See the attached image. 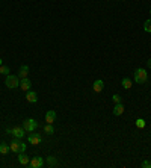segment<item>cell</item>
I'll return each instance as SVG.
<instances>
[{
  "instance_id": "obj_3",
  "label": "cell",
  "mask_w": 151,
  "mask_h": 168,
  "mask_svg": "<svg viewBox=\"0 0 151 168\" xmlns=\"http://www.w3.org/2000/svg\"><path fill=\"white\" fill-rule=\"evenodd\" d=\"M9 147H11V152H14V153H23V152H26V148H27V146L24 142H20L17 138L12 141Z\"/></svg>"
},
{
  "instance_id": "obj_25",
  "label": "cell",
  "mask_w": 151,
  "mask_h": 168,
  "mask_svg": "<svg viewBox=\"0 0 151 168\" xmlns=\"http://www.w3.org/2000/svg\"><path fill=\"white\" fill-rule=\"evenodd\" d=\"M2 64H3V61H2V59H0V65H2Z\"/></svg>"
},
{
  "instance_id": "obj_22",
  "label": "cell",
  "mask_w": 151,
  "mask_h": 168,
  "mask_svg": "<svg viewBox=\"0 0 151 168\" xmlns=\"http://www.w3.org/2000/svg\"><path fill=\"white\" fill-rule=\"evenodd\" d=\"M112 100L115 101V105L116 103H121V96H119V94H115V96L112 97Z\"/></svg>"
},
{
  "instance_id": "obj_11",
  "label": "cell",
  "mask_w": 151,
  "mask_h": 168,
  "mask_svg": "<svg viewBox=\"0 0 151 168\" xmlns=\"http://www.w3.org/2000/svg\"><path fill=\"white\" fill-rule=\"evenodd\" d=\"M56 120V112L55 111H48L46 114V123L47 124H53Z\"/></svg>"
},
{
  "instance_id": "obj_12",
  "label": "cell",
  "mask_w": 151,
  "mask_h": 168,
  "mask_svg": "<svg viewBox=\"0 0 151 168\" xmlns=\"http://www.w3.org/2000/svg\"><path fill=\"white\" fill-rule=\"evenodd\" d=\"M112 112H113V115H116V117L122 115V114H124V105H122V103H116Z\"/></svg>"
},
{
  "instance_id": "obj_14",
  "label": "cell",
  "mask_w": 151,
  "mask_h": 168,
  "mask_svg": "<svg viewBox=\"0 0 151 168\" xmlns=\"http://www.w3.org/2000/svg\"><path fill=\"white\" fill-rule=\"evenodd\" d=\"M27 74H29V67L27 65H21L20 70H18V77L24 79V77H27Z\"/></svg>"
},
{
  "instance_id": "obj_1",
  "label": "cell",
  "mask_w": 151,
  "mask_h": 168,
  "mask_svg": "<svg viewBox=\"0 0 151 168\" xmlns=\"http://www.w3.org/2000/svg\"><path fill=\"white\" fill-rule=\"evenodd\" d=\"M147 80H148V73H147V70L145 68H138L136 71H135V82L136 83H147Z\"/></svg>"
},
{
  "instance_id": "obj_5",
  "label": "cell",
  "mask_w": 151,
  "mask_h": 168,
  "mask_svg": "<svg viewBox=\"0 0 151 168\" xmlns=\"http://www.w3.org/2000/svg\"><path fill=\"white\" fill-rule=\"evenodd\" d=\"M11 135H14V138H17V139H21L26 135V130H24V127H14V129H11Z\"/></svg>"
},
{
  "instance_id": "obj_17",
  "label": "cell",
  "mask_w": 151,
  "mask_h": 168,
  "mask_svg": "<svg viewBox=\"0 0 151 168\" xmlns=\"http://www.w3.org/2000/svg\"><path fill=\"white\" fill-rule=\"evenodd\" d=\"M121 85H122L126 90H130V88H131V80H130L128 77H124L122 80H121Z\"/></svg>"
},
{
  "instance_id": "obj_9",
  "label": "cell",
  "mask_w": 151,
  "mask_h": 168,
  "mask_svg": "<svg viewBox=\"0 0 151 168\" xmlns=\"http://www.w3.org/2000/svg\"><path fill=\"white\" fill-rule=\"evenodd\" d=\"M30 86H32V83H30V80H29L27 77H24V79H21V80H20V88H21L23 91H26V92H27V91L30 90Z\"/></svg>"
},
{
  "instance_id": "obj_7",
  "label": "cell",
  "mask_w": 151,
  "mask_h": 168,
  "mask_svg": "<svg viewBox=\"0 0 151 168\" xmlns=\"http://www.w3.org/2000/svg\"><path fill=\"white\" fill-rule=\"evenodd\" d=\"M27 141H29V144H32V146H38L42 139H41L39 133H30L27 136Z\"/></svg>"
},
{
  "instance_id": "obj_2",
  "label": "cell",
  "mask_w": 151,
  "mask_h": 168,
  "mask_svg": "<svg viewBox=\"0 0 151 168\" xmlns=\"http://www.w3.org/2000/svg\"><path fill=\"white\" fill-rule=\"evenodd\" d=\"M5 85H6L9 90H15L17 86H20V77L15 76V74H8V76H6Z\"/></svg>"
},
{
  "instance_id": "obj_16",
  "label": "cell",
  "mask_w": 151,
  "mask_h": 168,
  "mask_svg": "<svg viewBox=\"0 0 151 168\" xmlns=\"http://www.w3.org/2000/svg\"><path fill=\"white\" fill-rule=\"evenodd\" d=\"M47 165H48V167H56V165H58L56 157H55V156H48V157H47Z\"/></svg>"
},
{
  "instance_id": "obj_6",
  "label": "cell",
  "mask_w": 151,
  "mask_h": 168,
  "mask_svg": "<svg viewBox=\"0 0 151 168\" xmlns=\"http://www.w3.org/2000/svg\"><path fill=\"white\" fill-rule=\"evenodd\" d=\"M42 165H44V161H42V157H39V156L32 157L30 162H29V167H32V168H41Z\"/></svg>"
},
{
  "instance_id": "obj_20",
  "label": "cell",
  "mask_w": 151,
  "mask_h": 168,
  "mask_svg": "<svg viewBox=\"0 0 151 168\" xmlns=\"http://www.w3.org/2000/svg\"><path fill=\"white\" fill-rule=\"evenodd\" d=\"M136 127H138V129H144V127H145V120H144V118H138V120H136Z\"/></svg>"
},
{
  "instance_id": "obj_15",
  "label": "cell",
  "mask_w": 151,
  "mask_h": 168,
  "mask_svg": "<svg viewBox=\"0 0 151 168\" xmlns=\"http://www.w3.org/2000/svg\"><path fill=\"white\" fill-rule=\"evenodd\" d=\"M9 152H11V147L6 146L5 142H2V144H0V155H8Z\"/></svg>"
},
{
  "instance_id": "obj_13",
  "label": "cell",
  "mask_w": 151,
  "mask_h": 168,
  "mask_svg": "<svg viewBox=\"0 0 151 168\" xmlns=\"http://www.w3.org/2000/svg\"><path fill=\"white\" fill-rule=\"evenodd\" d=\"M18 162H20L21 165H24V167H27V165H29V162H30V159L27 157V155H24V152H23V153H20V155H18Z\"/></svg>"
},
{
  "instance_id": "obj_21",
  "label": "cell",
  "mask_w": 151,
  "mask_h": 168,
  "mask_svg": "<svg viewBox=\"0 0 151 168\" xmlns=\"http://www.w3.org/2000/svg\"><path fill=\"white\" fill-rule=\"evenodd\" d=\"M144 30L151 34V20H147V21L144 23Z\"/></svg>"
},
{
  "instance_id": "obj_24",
  "label": "cell",
  "mask_w": 151,
  "mask_h": 168,
  "mask_svg": "<svg viewBox=\"0 0 151 168\" xmlns=\"http://www.w3.org/2000/svg\"><path fill=\"white\" fill-rule=\"evenodd\" d=\"M147 64H148V67L151 68V59H148V61H147Z\"/></svg>"
},
{
  "instance_id": "obj_26",
  "label": "cell",
  "mask_w": 151,
  "mask_h": 168,
  "mask_svg": "<svg viewBox=\"0 0 151 168\" xmlns=\"http://www.w3.org/2000/svg\"><path fill=\"white\" fill-rule=\"evenodd\" d=\"M150 14H151V9H150Z\"/></svg>"
},
{
  "instance_id": "obj_19",
  "label": "cell",
  "mask_w": 151,
  "mask_h": 168,
  "mask_svg": "<svg viewBox=\"0 0 151 168\" xmlns=\"http://www.w3.org/2000/svg\"><path fill=\"white\" fill-rule=\"evenodd\" d=\"M0 74H5V76H8L9 74V67H6V65H0Z\"/></svg>"
},
{
  "instance_id": "obj_18",
  "label": "cell",
  "mask_w": 151,
  "mask_h": 168,
  "mask_svg": "<svg viewBox=\"0 0 151 168\" xmlns=\"http://www.w3.org/2000/svg\"><path fill=\"white\" fill-rule=\"evenodd\" d=\"M44 132H46L47 135H53V133H55L53 124H46V127H44Z\"/></svg>"
},
{
  "instance_id": "obj_23",
  "label": "cell",
  "mask_w": 151,
  "mask_h": 168,
  "mask_svg": "<svg viewBox=\"0 0 151 168\" xmlns=\"http://www.w3.org/2000/svg\"><path fill=\"white\" fill-rule=\"evenodd\" d=\"M142 167L144 168H151V162L150 161H144V162H142Z\"/></svg>"
},
{
  "instance_id": "obj_4",
  "label": "cell",
  "mask_w": 151,
  "mask_h": 168,
  "mask_svg": "<svg viewBox=\"0 0 151 168\" xmlns=\"http://www.w3.org/2000/svg\"><path fill=\"white\" fill-rule=\"evenodd\" d=\"M23 127L26 132H35L36 129H38V121L33 120V118H29V120H24L23 121Z\"/></svg>"
},
{
  "instance_id": "obj_8",
  "label": "cell",
  "mask_w": 151,
  "mask_h": 168,
  "mask_svg": "<svg viewBox=\"0 0 151 168\" xmlns=\"http://www.w3.org/2000/svg\"><path fill=\"white\" fill-rule=\"evenodd\" d=\"M26 100L29 101V103H36L38 101V94H36L35 91H27L26 92Z\"/></svg>"
},
{
  "instance_id": "obj_10",
  "label": "cell",
  "mask_w": 151,
  "mask_h": 168,
  "mask_svg": "<svg viewBox=\"0 0 151 168\" xmlns=\"http://www.w3.org/2000/svg\"><path fill=\"white\" fill-rule=\"evenodd\" d=\"M103 88H104V83H103V80H101V79H98V80H95V82H94L92 90L95 91V92H101Z\"/></svg>"
}]
</instances>
